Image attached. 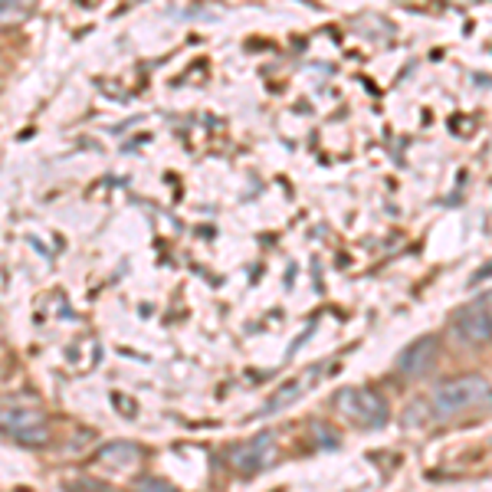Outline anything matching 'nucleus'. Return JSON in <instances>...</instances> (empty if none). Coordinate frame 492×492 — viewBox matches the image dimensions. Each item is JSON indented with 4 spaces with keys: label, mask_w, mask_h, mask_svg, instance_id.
Instances as JSON below:
<instances>
[{
    "label": "nucleus",
    "mask_w": 492,
    "mask_h": 492,
    "mask_svg": "<svg viewBox=\"0 0 492 492\" xmlns=\"http://www.w3.org/2000/svg\"><path fill=\"white\" fill-rule=\"evenodd\" d=\"M0 433L23 447H44L50 440V424L40 407H20L17 401H7L0 404Z\"/></svg>",
    "instance_id": "obj_2"
},
{
    "label": "nucleus",
    "mask_w": 492,
    "mask_h": 492,
    "mask_svg": "<svg viewBox=\"0 0 492 492\" xmlns=\"http://www.w3.org/2000/svg\"><path fill=\"white\" fill-rule=\"evenodd\" d=\"M23 17H30V4H17V0H0V23L23 20Z\"/></svg>",
    "instance_id": "obj_9"
},
{
    "label": "nucleus",
    "mask_w": 492,
    "mask_h": 492,
    "mask_svg": "<svg viewBox=\"0 0 492 492\" xmlns=\"http://www.w3.org/2000/svg\"><path fill=\"white\" fill-rule=\"evenodd\" d=\"M332 404L345 420H352L358 427H385L387 424V401L371 387H342Z\"/></svg>",
    "instance_id": "obj_3"
},
{
    "label": "nucleus",
    "mask_w": 492,
    "mask_h": 492,
    "mask_svg": "<svg viewBox=\"0 0 492 492\" xmlns=\"http://www.w3.org/2000/svg\"><path fill=\"white\" fill-rule=\"evenodd\" d=\"M139 492H171V486H164V482H141Z\"/></svg>",
    "instance_id": "obj_10"
},
{
    "label": "nucleus",
    "mask_w": 492,
    "mask_h": 492,
    "mask_svg": "<svg viewBox=\"0 0 492 492\" xmlns=\"http://www.w3.org/2000/svg\"><path fill=\"white\" fill-rule=\"evenodd\" d=\"M230 466L236 472H257V470H266L269 463L276 460V437L273 433H259V437L246 440L240 447L230 449Z\"/></svg>",
    "instance_id": "obj_4"
},
{
    "label": "nucleus",
    "mask_w": 492,
    "mask_h": 492,
    "mask_svg": "<svg viewBox=\"0 0 492 492\" xmlns=\"http://www.w3.org/2000/svg\"><path fill=\"white\" fill-rule=\"evenodd\" d=\"M437 361V338L424 335L414 345H407L404 352L397 354V371L404 377H424Z\"/></svg>",
    "instance_id": "obj_5"
},
{
    "label": "nucleus",
    "mask_w": 492,
    "mask_h": 492,
    "mask_svg": "<svg viewBox=\"0 0 492 492\" xmlns=\"http://www.w3.org/2000/svg\"><path fill=\"white\" fill-rule=\"evenodd\" d=\"M489 319H492V309H489Z\"/></svg>",
    "instance_id": "obj_11"
},
{
    "label": "nucleus",
    "mask_w": 492,
    "mask_h": 492,
    "mask_svg": "<svg viewBox=\"0 0 492 492\" xmlns=\"http://www.w3.org/2000/svg\"><path fill=\"white\" fill-rule=\"evenodd\" d=\"M321 377V371L319 368H315V371H312L309 377H299V381H290V385L286 387H279L276 391V397H273V401H269V407L266 410H279V407H290L292 401H299V394L302 391H306V387H312L315 385V381H319Z\"/></svg>",
    "instance_id": "obj_7"
},
{
    "label": "nucleus",
    "mask_w": 492,
    "mask_h": 492,
    "mask_svg": "<svg viewBox=\"0 0 492 492\" xmlns=\"http://www.w3.org/2000/svg\"><path fill=\"white\" fill-rule=\"evenodd\" d=\"M139 456L141 453L135 443H108V447L99 453V460L108 463V466H135Z\"/></svg>",
    "instance_id": "obj_8"
},
{
    "label": "nucleus",
    "mask_w": 492,
    "mask_h": 492,
    "mask_svg": "<svg viewBox=\"0 0 492 492\" xmlns=\"http://www.w3.org/2000/svg\"><path fill=\"white\" fill-rule=\"evenodd\" d=\"M453 338L470 348H482L492 338V319L489 312L482 309H466L453 319Z\"/></svg>",
    "instance_id": "obj_6"
},
{
    "label": "nucleus",
    "mask_w": 492,
    "mask_h": 492,
    "mask_svg": "<svg viewBox=\"0 0 492 492\" xmlns=\"http://www.w3.org/2000/svg\"><path fill=\"white\" fill-rule=\"evenodd\" d=\"M489 407H492V385L482 375L449 377V381L433 387V394H430L433 417H456V414L489 410Z\"/></svg>",
    "instance_id": "obj_1"
}]
</instances>
